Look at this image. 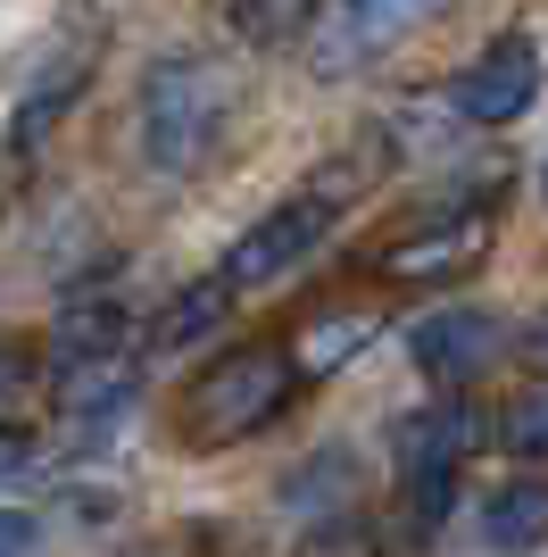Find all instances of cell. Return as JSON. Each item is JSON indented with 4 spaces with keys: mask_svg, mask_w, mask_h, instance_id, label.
Listing matches in <instances>:
<instances>
[{
    "mask_svg": "<svg viewBox=\"0 0 548 557\" xmlns=\"http://www.w3.org/2000/svg\"><path fill=\"white\" fill-rule=\"evenodd\" d=\"M358 191H365V166H333V175H316L308 191H291L274 216H258V225L233 242L225 267H216V283H225L233 300H241V292H258V283H283L299 258L324 242V233L341 225V209L358 200Z\"/></svg>",
    "mask_w": 548,
    "mask_h": 557,
    "instance_id": "cell-3",
    "label": "cell"
},
{
    "mask_svg": "<svg viewBox=\"0 0 548 557\" xmlns=\"http://www.w3.org/2000/svg\"><path fill=\"white\" fill-rule=\"evenodd\" d=\"M299 399V358L274 342H250V349H225L191 374L183 392V442L191 449H225V442H250L266 433L274 417H291Z\"/></svg>",
    "mask_w": 548,
    "mask_h": 557,
    "instance_id": "cell-2",
    "label": "cell"
},
{
    "mask_svg": "<svg viewBox=\"0 0 548 557\" xmlns=\"http://www.w3.org/2000/svg\"><path fill=\"white\" fill-rule=\"evenodd\" d=\"M440 9H449V0H324L316 59H324V67H358V59H374V50L424 34Z\"/></svg>",
    "mask_w": 548,
    "mask_h": 557,
    "instance_id": "cell-7",
    "label": "cell"
},
{
    "mask_svg": "<svg viewBox=\"0 0 548 557\" xmlns=\"http://www.w3.org/2000/svg\"><path fill=\"white\" fill-rule=\"evenodd\" d=\"M540 200H548V175H540Z\"/></svg>",
    "mask_w": 548,
    "mask_h": 557,
    "instance_id": "cell-20",
    "label": "cell"
},
{
    "mask_svg": "<svg viewBox=\"0 0 548 557\" xmlns=\"http://www.w3.org/2000/svg\"><path fill=\"white\" fill-rule=\"evenodd\" d=\"M532 100H540V42H532V34H499V42L449 84V109L465 116V125H515Z\"/></svg>",
    "mask_w": 548,
    "mask_h": 557,
    "instance_id": "cell-6",
    "label": "cell"
},
{
    "mask_svg": "<svg viewBox=\"0 0 548 557\" xmlns=\"http://www.w3.org/2000/svg\"><path fill=\"white\" fill-rule=\"evenodd\" d=\"M408 349H415V367L433 374V383L465 392L482 367H499L507 317H490V308H440V317H424V325L408 333Z\"/></svg>",
    "mask_w": 548,
    "mask_h": 557,
    "instance_id": "cell-8",
    "label": "cell"
},
{
    "mask_svg": "<svg viewBox=\"0 0 548 557\" xmlns=\"http://www.w3.org/2000/svg\"><path fill=\"white\" fill-rule=\"evenodd\" d=\"M116 557H183V541H134V549H116Z\"/></svg>",
    "mask_w": 548,
    "mask_h": 557,
    "instance_id": "cell-19",
    "label": "cell"
},
{
    "mask_svg": "<svg viewBox=\"0 0 548 557\" xmlns=\"http://www.w3.org/2000/svg\"><path fill=\"white\" fill-rule=\"evenodd\" d=\"M499 442L515 449V458H548V383H524V392L507 399Z\"/></svg>",
    "mask_w": 548,
    "mask_h": 557,
    "instance_id": "cell-15",
    "label": "cell"
},
{
    "mask_svg": "<svg viewBox=\"0 0 548 557\" xmlns=\"http://www.w3.org/2000/svg\"><path fill=\"white\" fill-rule=\"evenodd\" d=\"M134 325H125V308L116 300H67L59 308V325H50V367H67V358H100V349H125Z\"/></svg>",
    "mask_w": 548,
    "mask_h": 557,
    "instance_id": "cell-10",
    "label": "cell"
},
{
    "mask_svg": "<svg viewBox=\"0 0 548 557\" xmlns=\"http://www.w3.org/2000/svg\"><path fill=\"white\" fill-rule=\"evenodd\" d=\"M134 383H141V349L134 342L100 349V358H67V367H50V399H59V417H84V424L116 417V408L134 399Z\"/></svg>",
    "mask_w": 548,
    "mask_h": 557,
    "instance_id": "cell-9",
    "label": "cell"
},
{
    "mask_svg": "<svg viewBox=\"0 0 548 557\" xmlns=\"http://www.w3.org/2000/svg\"><path fill=\"white\" fill-rule=\"evenodd\" d=\"M540 342H548V325H540Z\"/></svg>",
    "mask_w": 548,
    "mask_h": 557,
    "instance_id": "cell-21",
    "label": "cell"
},
{
    "mask_svg": "<svg viewBox=\"0 0 548 557\" xmlns=\"http://www.w3.org/2000/svg\"><path fill=\"white\" fill-rule=\"evenodd\" d=\"M34 549H42V516L0 508V557H34Z\"/></svg>",
    "mask_w": 548,
    "mask_h": 557,
    "instance_id": "cell-16",
    "label": "cell"
},
{
    "mask_svg": "<svg viewBox=\"0 0 548 557\" xmlns=\"http://www.w3.org/2000/svg\"><path fill=\"white\" fill-rule=\"evenodd\" d=\"M383 333V317L374 308H341V317H316V325L299 333V374H333V367H349L365 342Z\"/></svg>",
    "mask_w": 548,
    "mask_h": 557,
    "instance_id": "cell-12",
    "label": "cell"
},
{
    "mask_svg": "<svg viewBox=\"0 0 548 557\" xmlns=\"http://www.w3.org/2000/svg\"><path fill=\"white\" fill-rule=\"evenodd\" d=\"M540 533H548V483H507L482 508V541L490 549H532Z\"/></svg>",
    "mask_w": 548,
    "mask_h": 557,
    "instance_id": "cell-13",
    "label": "cell"
},
{
    "mask_svg": "<svg viewBox=\"0 0 548 557\" xmlns=\"http://www.w3.org/2000/svg\"><path fill=\"white\" fill-rule=\"evenodd\" d=\"M25 383H34V349H25V342H0V408H9Z\"/></svg>",
    "mask_w": 548,
    "mask_h": 557,
    "instance_id": "cell-17",
    "label": "cell"
},
{
    "mask_svg": "<svg viewBox=\"0 0 548 557\" xmlns=\"http://www.w3.org/2000/svg\"><path fill=\"white\" fill-rule=\"evenodd\" d=\"M324 17V0H233V25L250 34V42H291L308 25Z\"/></svg>",
    "mask_w": 548,
    "mask_h": 557,
    "instance_id": "cell-14",
    "label": "cell"
},
{
    "mask_svg": "<svg viewBox=\"0 0 548 557\" xmlns=\"http://www.w3.org/2000/svg\"><path fill=\"white\" fill-rule=\"evenodd\" d=\"M25 466H34V433H9V424H0V483H17Z\"/></svg>",
    "mask_w": 548,
    "mask_h": 557,
    "instance_id": "cell-18",
    "label": "cell"
},
{
    "mask_svg": "<svg viewBox=\"0 0 548 557\" xmlns=\"http://www.w3.org/2000/svg\"><path fill=\"white\" fill-rule=\"evenodd\" d=\"M225 308H233V292H225L216 275H208V283H191V292H175V300L159 308V325H150V349L166 358V349H191V342H208V333L225 325Z\"/></svg>",
    "mask_w": 548,
    "mask_h": 557,
    "instance_id": "cell-11",
    "label": "cell"
},
{
    "mask_svg": "<svg viewBox=\"0 0 548 557\" xmlns=\"http://www.w3.org/2000/svg\"><path fill=\"white\" fill-rule=\"evenodd\" d=\"M134 125H141V159L159 175H200V166L225 159L233 125H241V84L208 50H166L141 75Z\"/></svg>",
    "mask_w": 548,
    "mask_h": 557,
    "instance_id": "cell-1",
    "label": "cell"
},
{
    "mask_svg": "<svg viewBox=\"0 0 548 557\" xmlns=\"http://www.w3.org/2000/svg\"><path fill=\"white\" fill-rule=\"evenodd\" d=\"M490 258V209H465V216H433V225L399 233L374 250V275L383 283H457Z\"/></svg>",
    "mask_w": 548,
    "mask_h": 557,
    "instance_id": "cell-5",
    "label": "cell"
},
{
    "mask_svg": "<svg viewBox=\"0 0 548 557\" xmlns=\"http://www.w3.org/2000/svg\"><path fill=\"white\" fill-rule=\"evenodd\" d=\"M474 449H482V417L465 408V399L415 408V417L399 424V474H408V491H415V524H440L457 466L474 458Z\"/></svg>",
    "mask_w": 548,
    "mask_h": 557,
    "instance_id": "cell-4",
    "label": "cell"
}]
</instances>
